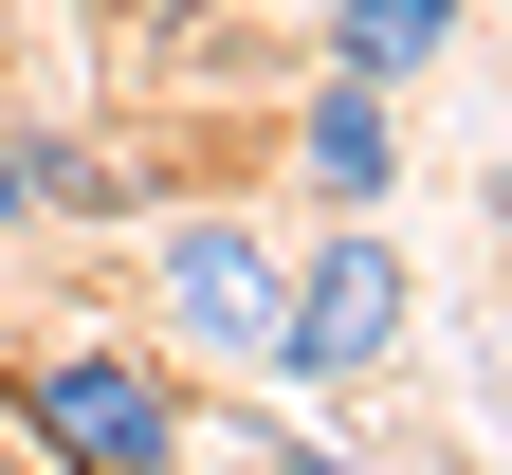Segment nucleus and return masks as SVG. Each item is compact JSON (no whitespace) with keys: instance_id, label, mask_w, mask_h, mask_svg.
<instances>
[{"instance_id":"1","label":"nucleus","mask_w":512,"mask_h":475,"mask_svg":"<svg viewBox=\"0 0 512 475\" xmlns=\"http://www.w3.org/2000/svg\"><path fill=\"white\" fill-rule=\"evenodd\" d=\"M0 439H19L37 475H183V384L165 348H19V384H0Z\"/></svg>"},{"instance_id":"2","label":"nucleus","mask_w":512,"mask_h":475,"mask_svg":"<svg viewBox=\"0 0 512 475\" xmlns=\"http://www.w3.org/2000/svg\"><path fill=\"white\" fill-rule=\"evenodd\" d=\"M403 311H421L403 238H384V201H348L311 256H275V348H256V366H275L293 402H348L384 348H403Z\"/></svg>"},{"instance_id":"3","label":"nucleus","mask_w":512,"mask_h":475,"mask_svg":"<svg viewBox=\"0 0 512 475\" xmlns=\"http://www.w3.org/2000/svg\"><path fill=\"white\" fill-rule=\"evenodd\" d=\"M147 311H165V348L256 366V348H275V238H256L238 201H165V220H147Z\"/></svg>"},{"instance_id":"4","label":"nucleus","mask_w":512,"mask_h":475,"mask_svg":"<svg viewBox=\"0 0 512 475\" xmlns=\"http://www.w3.org/2000/svg\"><path fill=\"white\" fill-rule=\"evenodd\" d=\"M293 183L330 201V220L384 201V183H403V92H384V74H311L293 92Z\"/></svg>"},{"instance_id":"5","label":"nucleus","mask_w":512,"mask_h":475,"mask_svg":"<svg viewBox=\"0 0 512 475\" xmlns=\"http://www.w3.org/2000/svg\"><path fill=\"white\" fill-rule=\"evenodd\" d=\"M439 55H458V0H330V74H439Z\"/></svg>"},{"instance_id":"6","label":"nucleus","mask_w":512,"mask_h":475,"mask_svg":"<svg viewBox=\"0 0 512 475\" xmlns=\"http://www.w3.org/2000/svg\"><path fill=\"white\" fill-rule=\"evenodd\" d=\"M110 201H128V165L92 147V128H55V110H37V220H110Z\"/></svg>"},{"instance_id":"7","label":"nucleus","mask_w":512,"mask_h":475,"mask_svg":"<svg viewBox=\"0 0 512 475\" xmlns=\"http://www.w3.org/2000/svg\"><path fill=\"white\" fill-rule=\"evenodd\" d=\"M0 238H37V110H0Z\"/></svg>"},{"instance_id":"8","label":"nucleus","mask_w":512,"mask_h":475,"mask_svg":"<svg viewBox=\"0 0 512 475\" xmlns=\"http://www.w3.org/2000/svg\"><path fill=\"white\" fill-rule=\"evenodd\" d=\"M220 475H330V457H311V439H238Z\"/></svg>"},{"instance_id":"9","label":"nucleus","mask_w":512,"mask_h":475,"mask_svg":"<svg viewBox=\"0 0 512 475\" xmlns=\"http://www.w3.org/2000/svg\"><path fill=\"white\" fill-rule=\"evenodd\" d=\"M476 220H494V238H512V165H494V183H476Z\"/></svg>"},{"instance_id":"10","label":"nucleus","mask_w":512,"mask_h":475,"mask_svg":"<svg viewBox=\"0 0 512 475\" xmlns=\"http://www.w3.org/2000/svg\"><path fill=\"white\" fill-rule=\"evenodd\" d=\"M0 475H37V457H19V439H0Z\"/></svg>"}]
</instances>
